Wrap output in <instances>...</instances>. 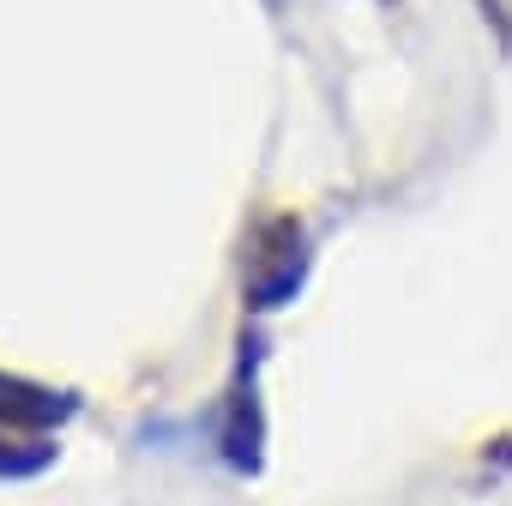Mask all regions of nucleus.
Segmentation results:
<instances>
[{
    "label": "nucleus",
    "instance_id": "nucleus-1",
    "mask_svg": "<svg viewBox=\"0 0 512 506\" xmlns=\"http://www.w3.org/2000/svg\"><path fill=\"white\" fill-rule=\"evenodd\" d=\"M79 404L67 392H49V386H25V380H7L0 374V428L7 434H49L73 416Z\"/></svg>",
    "mask_w": 512,
    "mask_h": 506
},
{
    "label": "nucleus",
    "instance_id": "nucleus-2",
    "mask_svg": "<svg viewBox=\"0 0 512 506\" xmlns=\"http://www.w3.org/2000/svg\"><path fill=\"white\" fill-rule=\"evenodd\" d=\"M55 464V446L43 434H7L0 428V476H37Z\"/></svg>",
    "mask_w": 512,
    "mask_h": 506
}]
</instances>
